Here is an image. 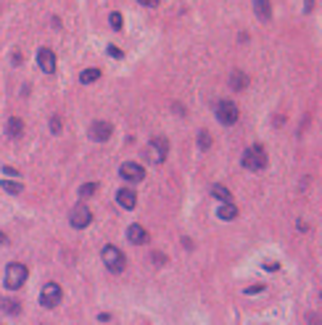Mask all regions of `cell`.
<instances>
[{
    "label": "cell",
    "mask_w": 322,
    "mask_h": 325,
    "mask_svg": "<svg viewBox=\"0 0 322 325\" xmlns=\"http://www.w3.org/2000/svg\"><path fill=\"white\" fill-rule=\"evenodd\" d=\"M166 153H169V141L161 137V135H156V137H151L148 146L143 148V159L148 164H164Z\"/></svg>",
    "instance_id": "6da1fadb"
},
{
    "label": "cell",
    "mask_w": 322,
    "mask_h": 325,
    "mask_svg": "<svg viewBox=\"0 0 322 325\" xmlns=\"http://www.w3.org/2000/svg\"><path fill=\"white\" fill-rule=\"evenodd\" d=\"M27 275L29 270L21 265V262H11V265L6 267V277H3V283L8 291H19L24 283H27Z\"/></svg>",
    "instance_id": "7a4b0ae2"
},
{
    "label": "cell",
    "mask_w": 322,
    "mask_h": 325,
    "mask_svg": "<svg viewBox=\"0 0 322 325\" xmlns=\"http://www.w3.org/2000/svg\"><path fill=\"white\" fill-rule=\"evenodd\" d=\"M243 167L246 169H251V172H262V169L267 167V151L262 148V146H251V148H246L243 151Z\"/></svg>",
    "instance_id": "3957f363"
},
{
    "label": "cell",
    "mask_w": 322,
    "mask_h": 325,
    "mask_svg": "<svg viewBox=\"0 0 322 325\" xmlns=\"http://www.w3.org/2000/svg\"><path fill=\"white\" fill-rule=\"evenodd\" d=\"M101 257H103V265L109 267L114 275H119V272H125V267H127V259H125V254H121L116 246H106V249L101 251Z\"/></svg>",
    "instance_id": "277c9868"
},
{
    "label": "cell",
    "mask_w": 322,
    "mask_h": 325,
    "mask_svg": "<svg viewBox=\"0 0 322 325\" xmlns=\"http://www.w3.org/2000/svg\"><path fill=\"white\" fill-rule=\"evenodd\" d=\"M214 117H217L222 125H235V122L240 119V111H238V106L233 101H219L217 106H214Z\"/></svg>",
    "instance_id": "5b68a950"
},
{
    "label": "cell",
    "mask_w": 322,
    "mask_h": 325,
    "mask_svg": "<svg viewBox=\"0 0 322 325\" xmlns=\"http://www.w3.org/2000/svg\"><path fill=\"white\" fill-rule=\"evenodd\" d=\"M61 296H64V291H61L58 283H45V286H42V293H40V307L56 309V307L61 304Z\"/></svg>",
    "instance_id": "8992f818"
},
{
    "label": "cell",
    "mask_w": 322,
    "mask_h": 325,
    "mask_svg": "<svg viewBox=\"0 0 322 325\" xmlns=\"http://www.w3.org/2000/svg\"><path fill=\"white\" fill-rule=\"evenodd\" d=\"M69 222H71V227H77V230H85L90 222H93V212H90L85 204H77V206L69 212Z\"/></svg>",
    "instance_id": "52a82bcc"
},
{
    "label": "cell",
    "mask_w": 322,
    "mask_h": 325,
    "mask_svg": "<svg viewBox=\"0 0 322 325\" xmlns=\"http://www.w3.org/2000/svg\"><path fill=\"white\" fill-rule=\"evenodd\" d=\"M111 132H114V127L109 125V122H93V125H90V130H87L90 141H95V143H106V141L111 137Z\"/></svg>",
    "instance_id": "ba28073f"
},
{
    "label": "cell",
    "mask_w": 322,
    "mask_h": 325,
    "mask_svg": "<svg viewBox=\"0 0 322 325\" xmlns=\"http://www.w3.org/2000/svg\"><path fill=\"white\" fill-rule=\"evenodd\" d=\"M119 175H121V180H127V182H140L145 177V169L140 164H135V161H127V164L119 167Z\"/></svg>",
    "instance_id": "9c48e42d"
},
{
    "label": "cell",
    "mask_w": 322,
    "mask_h": 325,
    "mask_svg": "<svg viewBox=\"0 0 322 325\" xmlns=\"http://www.w3.org/2000/svg\"><path fill=\"white\" fill-rule=\"evenodd\" d=\"M37 66L45 72V74H53L56 72V53L51 48H40L37 51Z\"/></svg>",
    "instance_id": "30bf717a"
},
{
    "label": "cell",
    "mask_w": 322,
    "mask_h": 325,
    "mask_svg": "<svg viewBox=\"0 0 322 325\" xmlns=\"http://www.w3.org/2000/svg\"><path fill=\"white\" fill-rule=\"evenodd\" d=\"M127 238H130V243H135V246H143V243H148V230L143 227V225H130L127 227Z\"/></svg>",
    "instance_id": "8fae6325"
},
{
    "label": "cell",
    "mask_w": 322,
    "mask_h": 325,
    "mask_svg": "<svg viewBox=\"0 0 322 325\" xmlns=\"http://www.w3.org/2000/svg\"><path fill=\"white\" fill-rule=\"evenodd\" d=\"M116 201H119V206L121 209H135V204H137V196H135V191H130V188H121L119 193H116Z\"/></svg>",
    "instance_id": "7c38bea8"
},
{
    "label": "cell",
    "mask_w": 322,
    "mask_h": 325,
    "mask_svg": "<svg viewBox=\"0 0 322 325\" xmlns=\"http://www.w3.org/2000/svg\"><path fill=\"white\" fill-rule=\"evenodd\" d=\"M254 11H256L259 21H269L272 19V3L269 0H254Z\"/></svg>",
    "instance_id": "4fadbf2b"
},
{
    "label": "cell",
    "mask_w": 322,
    "mask_h": 325,
    "mask_svg": "<svg viewBox=\"0 0 322 325\" xmlns=\"http://www.w3.org/2000/svg\"><path fill=\"white\" fill-rule=\"evenodd\" d=\"M6 132H8L11 137H19V135L24 132V122H21L19 117H11L8 125H6Z\"/></svg>",
    "instance_id": "5bb4252c"
},
{
    "label": "cell",
    "mask_w": 322,
    "mask_h": 325,
    "mask_svg": "<svg viewBox=\"0 0 322 325\" xmlns=\"http://www.w3.org/2000/svg\"><path fill=\"white\" fill-rule=\"evenodd\" d=\"M211 196H214V198H219L222 204H233V196H230V191L225 188V185H219V182H217V185H211Z\"/></svg>",
    "instance_id": "9a60e30c"
},
{
    "label": "cell",
    "mask_w": 322,
    "mask_h": 325,
    "mask_svg": "<svg viewBox=\"0 0 322 325\" xmlns=\"http://www.w3.org/2000/svg\"><path fill=\"white\" fill-rule=\"evenodd\" d=\"M217 217H219V220H235V217H238L235 204H222V206L217 209Z\"/></svg>",
    "instance_id": "2e32d148"
},
{
    "label": "cell",
    "mask_w": 322,
    "mask_h": 325,
    "mask_svg": "<svg viewBox=\"0 0 322 325\" xmlns=\"http://www.w3.org/2000/svg\"><path fill=\"white\" fill-rule=\"evenodd\" d=\"M0 309L8 312V315H19L21 312V304L16 299H0Z\"/></svg>",
    "instance_id": "e0dca14e"
},
{
    "label": "cell",
    "mask_w": 322,
    "mask_h": 325,
    "mask_svg": "<svg viewBox=\"0 0 322 325\" xmlns=\"http://www.w3.org/2000/svg\"><path fill=\"white\" fill-rule=\"evenodd\" d=\"M230 85H233L235 90H243V87L249 85V77L243 74V72H238V69H235L233 74H230Z\"/></svg>",
    "instance_id": "ac0fdd59"
},
{
    "label": "cell",
    "mask_w": 322,
    "mask_h": 325,
    "mask_svg": "<svg viewBox=\"0 0 322 325\" xmlns=\"http://www.w3.org/2000/svg\"><path fill=\"white\" fill-rule=\"evenodd\" d=\"M95 80H101V69H85L80 74V82L82 85H90V82H95Z\"/></svg>",
    "instance_id": "d6986e66"
},
{
    "label": "cell",
    "mask_w": 322,
    "mask_h": 325,
    "mask_svg": "<svg viewBox=\"0 0 322 325\" xmlns=\"http://www.w3.org/2000/svg\"><path fill=\"white\" fill-rule=\"evenodd\" d=\"M0 188H3L6 193H11V196H19V193H21V182H13V180H3V182H0Z\"/></svg>",
    "instance_id": "ffe728a7"
},
{
    "label": "cell",
    "mask_w": 322,
    "mask_h": 325,
    "mask_svg": "<svg viewBox=\"0 0 322 325\" xmlns=\"http://www.w3.org/2000/svg\"><path fill=\"white\" fill-rule=\"evenodd\" d=\"M198 148H201V151H209V148H211V135H209L206 130L198 132Z\"/></svg>",
    "instance_id": "44dd1931"
},
{
    "label": "cell",
    "mask_w": 322,
    "mask_h": 325,
    "mask_svg": "<svg viewBox=\"0 0 322 325\" xmlns=\"http://www.w3.org/2000/svg\"><path fill=\"white\" fill-rule=\"evenodd\" d=\"M95 191H98V185H95V182H85L82 188H80V198L85 201V198H90V196H93Z\"/></svg>",
    "instance_id": "7402d4cb"
},
{
    "label": "cell",
    "mask_w": 322,
    "mask_h": 325,
    "mask_svg": "<svg viewBox=\"0 0 322 325\" xmlns=\"http://www.w3.org/2000/svg\"><path fill=\"white\" fill-rule=\"evenodd\" d=\"M109 24H111V29H116V32H119V29H121V13H111V16H109Z\"/></svg>",
    "instance_id": "603a6c76"
},
{
    "label": "cell",
    "mask_w": 322,
    "mask_h": 325,
    "mask_svg": "<svg viewBox=\"0 0 322 325\" xmlns=\"http://www.w3.org/2000/svg\"><path fill=\"white\" fill-rule=\"evenodd\" d=\"M51 132H53V135H58V132H61V119H58V117H53V119H51Z\"/></svg>",
    "instance_id": "cb8c5ba5"
},
{
    "label": "cell",
    "mask_w": 322,
    "mask_h": 325,
    "mask_svg": "<svg viewBox=\"0 0 322 325\" xmlns=\"http://www.w3.org/2000/svg\"><path fill=\"white\" fill-rule=\"evenodd\" d=\"M109 56L111 58H125V53H121L119 48H114V45H109Z\"/></svg>",
    "instance_id": "d4e9b609"
},
{
    "label": "cell",
    "mask_w": 322,
    "mask_h": 325,
    "mask_svg": "<svg viewBox=\"0 0 322 325\" xmlns=\"http://www.w3.org/2000/svg\"><path fill=\"white\" fill-rule=\"evenodd\" d=\"M264 270L275 272V270H280V265H278V262H264Z\"/></svg>",
    "instance_id": "484cf974"
},
{
    "label": "cell",
    "mask_w": 322,
    "mask_h": 325,
    "mask_svg": "<svg viewBox=\"0 0 322 325\" xmlns=\"http://www.w3.org/2000/svg\"><path fill=\"white\" fill-rule=\"evenodd\" d=\"M3 172H6L8 177H16V175H19V169H13V167H3Z\"/></svg>",
    "instance_id": "4316f807"
},
{
    "label": "cell",
    "mask_w": 322,
    "mask_h": 325,
    "mask_svg": "<svg viewBox=\"0 0 322 325\" xmlns=\"http://www.w3.org/2000/svg\"><path fill=\"white\" fill-rule=\"evenodd\" d=\"M259 291H264V286H251V288H246L249 296H251V293H259Z\"/></svg>",
    "instance_id": "83f0119b"
},
{
    "label": "cell",
    "mask_w": 322,
    "mask_h": 325,
    "mask_svg": "<svg viewBox=\"0 0 322 325\" xmlns=\"http://www.w3.org/2000/svg\"><path fill=\"white\" fill-rule=\"evenodd\" d=\"M140 3L148 6V8H156V6H159V0H140Z\"/></svg>",
    "instance_id": "f1b7e54d"
},
{
    "label": "cell",
    "mask_w": 322,
    "mask_h": 325,
    "mask_svg": "<svg viewBox=\"0 0 322 325\" xmlns=\"http://www.w3.org/2000/svg\"><path fill=\"white\" fill-rule=\"evenodd\" d=\"M8 243V238H6V233H3V230H0V246H6Z\"/></svg>",
    "instance_id": "f546056e"
},
{
    "label": "cell",
    "mask_w": 322,
    "mask_h": 325,
    "mask_svg": "<svg viewBox=\"0 0 322 325\" xmlns=\"http://www.w3.org/2000/svg\"><path fill=\"white\" fill-rule=\"evenodd\" d=\"M309 322H312V325H319V317H317V315H309Z\"/></svg>",
    "instance_id": "4dcf8cb0"
}]
</instances>
